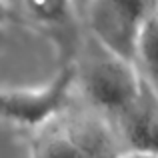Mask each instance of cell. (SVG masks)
Returning a JSON list of instances; mask_svg holds the SVG:
<instances>
[{
    "mask_svg": "<svg viewBox=\"0 0 158 158\" xmlns=\"http://www.w3.org/2000/svg\"><path fill=\"white\" fill-rule=\"evenodd\" d=\"M112 122L94 110L66 108L36 128L30 158H112L122 148Z\"/></svg>",
    "mask_w": 158,
    "mask_h": 158,
    "instance_id": "1",
    "label": "cell"
},
{
    "mask_svg": "<svg viewBox=\"0 0 158 158\" xmlns=\"http://www.w3.org/2000/svg\"><path fill=\"white\" fill-rule=\"evenodd\" d=\"M76 82L90 108L110 122L130 108L146 84L132 62L100 46L76 68Z\"/></svg>",
    "mask_w": 158,
    "mask_h": 158,
    "instance_id": "2",
    "label": "cell"
},
{
    "mask_svg": "<svg viewBox=\"0 0 158 158\" xmlns=\"http://www.w3.org/2000/svg\"><path fill=\"white\" fill-rule=\"evenodd\" d=\"M82 12L96 46L132 62L142 26L158 14V0H90Z\"/></svg>",
    "mask_w": 158,
    "mask_h": 158,
    "instance_id": "3",
    "label": "cell"
},
{
    "mask_svg": "<svg viewBox=\"0 0 158 158\" xmlns=\"http://www.w3.org/2000/svg\"><path fill=\"white\" fill-rule=\"evenodd\" d=\"M74 84L76 66L68 64L44 86L0 90V116L36 130L68 108Z\"/></svg>",
    "mask_w": 158,
    "mask_h": 158,
    "instance_id": "4",
    "label": "cell"
},
{
    "mask_svg": "<svg viewBox=\"0 0 158 158\" xmlns=\"http://www.w3.org/2000/svg\"><path fill=\"white\" fill-rule=\"evenodd\" d=\"M156 86L146 82L130 108L112 122L118 138L126 142V148L156 150Z\"/></svg>",
    "mask_w": 158,
    "mask_h": 158,
    "instance_id": "5",
    "label": "cell"
},
{
    "mask_svg": "<svg viewBox=\"0 0 158 158\" xmlns=\"http://www.w3.org/2000/svg\"><path fill=\"white\" fill-rule=\"evenodd\" d=\"M158 14L142 26L132 52V64L148 84L156 86V58H158Z\"/></svg>",
    "mask_w": 158,
    "mask_h": 158,
    "instance_id": "6",
    "label": "cell"
},
{
    "mask_svg": "<svg viewBox=\"0 0 158 158\" xmlns=\"http://www.w3.org/2000/svg\"><path fill=\"white\" fill-rule=\"evenodd\" d=\"M34 18L42 22H60L72 10V0H24Z\"/></svg>",
    "mask_w": 158,
    "mask_h": 158,
    "instance_id": "7",
    "label": "cell"
},
{
    "mask_svg": "<svg viewBox=\"0 0 158 158\" xmlns=\"http://www.w3.org/2000/svg\"><path fill=\"white\" fill-rule=\"evenodd\" d=\"M112 158H158L156 150H132V148H122Z\"/></svg>",
    "mask_w": 158,
    "mask_h": 158,
    "instance_id": "8",
    "label": "cell"
},
{
    "mask_svg": "<svg viewBox=\"0 0 158 158\" xmlns=\"http://www.w3.org/2000/svg\"><path fill=\"white\" fill-rule=\"evenodd\" d=\"M10 6H12V0H0V24L6 22L8 14H10Z\"/></svg>",
    "mask_w": 158,
    "mask_h": 158,
    "instance_id": "9",
    "label": "cell"
},
{
    "mask_svg": "<svg viewBox=\"0 0 158 158\" xmlns=\"http://www.w3.org/2000/svg\"><path fill=\"white\" fill-rule=\"evenodd\" d=\"M90 0H72V8H78V10H82V8L88 4Z\"/></svg>",
    "mask_w": 158,
    "mask_h": 158,
    "instance_id": "10",
    "label": "cell"
}]
</instances>
